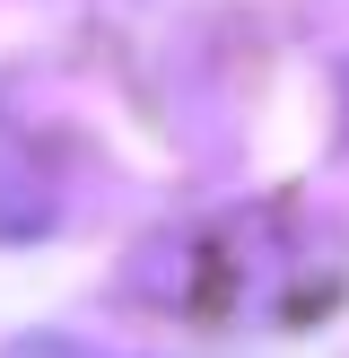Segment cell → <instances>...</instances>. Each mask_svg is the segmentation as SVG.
Masks as SVG:
<instances>
[{
	"mask_svg": "<svg viewBox=\"0 0 349 358\" xmlns=\"http://www.w3.org/2000/svg\"><path fill=\"white\" fill-rule=\"evenodd\" d=\"M44 219H52V184L35 166V149L17 140V122H0V245L35 236Z\"/></svg>",
	"mask_w": 349,
	"mask_h": 358,
	"instance_id": "cell-1",
	"label": "cell"
},
{
	"mask_svg": "<svg viewBox=\"0 0 349 358\" xmlns=\"http://www.w3.org/2000/svg\"><path fill=\"white\" fill-rule=\"evenodd\" d=\"M9 358H114V350H96V341H70V332H35V341H17Z\"/></svg>",
	"mask_w": 349,
	"mask_h": 358,
	"instance_id": "cell-2",
	"label": "cell"
}]
</instances>
